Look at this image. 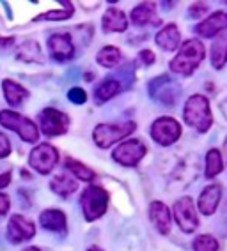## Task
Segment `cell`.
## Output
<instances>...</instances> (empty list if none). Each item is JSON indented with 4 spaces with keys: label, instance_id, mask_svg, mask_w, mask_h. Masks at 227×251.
<instances>
[{
    "label": "cell",
    "instance_id": "cell-1",
    "mask_svg": "<svg viewBox=\"0 0 227 251\" xmlns=\"http://www.w3.org/2000/svg\"><path fill=\"white\" fill-rule=\"evenodd\" d=\"M206 51L204 46L199 39H190L186 41L185 45L179 48L177 55L172 58L170 62V69L177 75H183V76H190L192 73L199 68V64L202 62Z\"/></svg>",
    "mask_w": 227,
    "mask_h": 251
},
{
    "label": "cell",
    "instance_id": "cell-2",
    "mask_svg": "<svg viewBox=\"0 0 227 251\" xmlns=\"http://www.w3.org/2000/svg\"><path fill=\"white\" fill-rule=\"evenodd\" d=\"M185 122L188 126H192L194 129H197L199 133H206L213 124V115H211V108H209V101L204 96L196 94L192 96L185 104Z\"/></svg>",
    "mask_w": 227,
    "mask_h": 251
},
{
    "label": "cell",
    "instance_id": "cell-3",
    "mask_svg": "<svg viewBox=\"0 0 227 251\" xmlns=\"http://www.w3.org/2000/svg\"><path fill=\"white\" fill-rule=\"evenodd\" d=\"M0 124L4 126V127H7V129L14 131L27 144H34L39 138L37 126L28 117H23L16 112H11V110H2L0 112Z\"/></svg>",
    "mask_w": 227,
    "mask_h": 251
},
{
    "label": "cell",
    "instance_id": "cell-4",
    "mask_svg": "<svg viewBox=\"0 0 227 251\" xmlns=\"http://www.w3.org/2000/svg\"><path fill=\"white\" fill-rule=\"evenodd\" d=\"M80 203H82V211L85 220L96 221L107 212L109 193L103 188H100V186H89V188L84 189L82 197H80Z\"/></svg>",
    "mask_w": 227,
    "mask_h": 251
},
{
    "label": "cell",
    "instance_id": "cell-5",
    "mask_svg": "<svg viewBox=\"0 0 227 251\" xmlns=\"http://www.w3.org/2000/svg\"><path fill=\"white\" fill-rule=\"evenodd\" d=\"M137 124L133 121H124L121 124H98L94 127L92 138L94 144L101 149H109L115 142H121L128 135H132L135 131Z\"/></svg>",
    "mask_w": 227,
    "mask_h": 251
},
{
    "label": "cell",
    "instance_id": "cell-6",
    "mask_svg": "<svg viewBox=\"0 0 227 251\" xmlns=\"http://www.w3.org/2000/svg\"><path fill=\"white\" fill-rule=\"evenodd\" d=\"M151 136L156 144L169 147V145L176 144L179 136H181V126L172 117H160L151 126Z\"/></svg>",
    "mask_w": 227,
    "mask_h": 251
},
{
    "label": "cell",
    "instance_id": "cell-7",
    "mask_svg": "<svg viewBox=\"0 0 227 251\" xmlns=\"http://www.w3.org/2000/svg\"><path fill=\"white\" fill-rule=\"evenodd\" d=\"M174 218H176L177 226L185 233L196 232L199 226V218H197L194 200L190 197H183L174 203Z\"/></svg>",
    "mask_w": 227,
    "mask_h": 251
},
{
    "label": "cell",
    "instance_id": "cell-8",
    "mask_svg": "<svg viewBox=\"0 0 227 251\" xmlns=\"http://www.w3.org/2000/svg\"><path fill=\"white\" fill-rule=\"evenodd\" d=\"M39 126L46 136H60L68 131L69 117L55 108H45L39 113Z\"/></svg>",
    "mask_w": 227,
    "mask_h": 251
},
{
    "label": "cell",
    "instance_id": "cell-9",
    "mask_svg": "<svg viewBox=\"0 0 227 251\" xmlns=\"http://www.w3.org/2000/svg\"><path fill=\"white\" fill-rule=\"evenodd\" d=\"M57 161H59V152L50 144H39L37 147H34L30 157H28V163H30L32 168L43 175L50 174Z\"/></svg>",
    "mask_w": 227,
    "mask_h": 251
},
{
    "label": "cell",
    "instance_id": "cell-10",
    "mask_svg": "<svg viewBox=\"0 0 227 251\" xmlns=\"http://www.w3.org/2000/svg\"><path fill=\"white\" fill-rule=\"evenodd\" d=\"M147 149L141 140H126L123 144H119L117 149H114L112 157L119 165L123 166H135L145 156Z\"/></svg>",
    "mask_w": 227,
    "mask_h": 251
},
{
    "label": "cell",
    "instance_id": "cell-11",
    "mask_svg": "<svg viewBox=\"0 0 227 251\" xmlns=\"http://www.w3.org/2000/svg\"><path fill=\"white\" fill-rule=\"evenodd\" d=\"M34 235H36V225L32 223V221H28L27 218L14 214L9 220V225H7V239L13 244L25 242L34 237Z\"/></svg>",
    "mask_w": 227,
    "mask_h": 251
},
{
    "label": "cell",
    "instance_id": "cell-12",
    "mask_svg": "<svg viewBox=\"0 0 227 251\" xmlns=\"http://www.w3.org/2000/svg\"><path fill=\"white\" fill-rule=\"evenodd\" d=\"M48 48H50V53L55 60L64 62V60H69L75 53V46H73V41L69 34H54V36L48 39Z\"/></svg>",
    "mask_w": 227,
    "mask_h": 251
},
{
    "label": "cell",
    "instance_id": "cell-13",
    "mask_svg": "<svg viewBox=\"0 0 227 251\" xmlns=\"http://www.w3.org/2000/svg\"><path fill=\"white\" fill-rule=\"evenodd\" d=\"M220 197H222V186L220 184H209L202 189V193L199 197V211L204 216L215 214L220 203Z\"/></svg>",
    "mask_w": 227,
    "mask_h": 251
},
{
    "label": "cell",
    "instance_id": "cell-14",
    "mask_svg": "<svg viewBox=\"0 0 227 251\" xmlns=\"http://www.w3.org/2000/svg\"><path fill=\"white\" fill-rule=\"evenodd\" d=\"M227 28V13H215L196 27V32L202 37H213Z\"/></svg>",
    "mask_w": 227,
    "mask_h": 251
},
{
    "label": "cell",
    "instance_id": "cell-15",
    "mask_svg": "<svg viewBox=\"0 0 227 251\" xmlns=\"http://www.w3.org/2000/svg\"><path fill=\"white\" fill-rule=\"evenodd\" d=\"M149 218L153 225L156 226L160 233L167 235L170 232V225H172V218H170V211L169 207L162 202H153L149 207Z\"/></svg>",
    "mask_w": 227,
    "mask_h": 251
},
{
    "label": "cell",
    "instance_id": "cell-16",
    "mask_svg": "<svg viewBox=\"0 0 227 251\" xmlns=\"http://www.w3.org/2000/svg\"><path fill=\"white\" fill-rule=\"evenodd\" d=\"M132 22L135 23V25H139V27H142V25H147V23H151V25H160V18L158 14H156V7L153 2H144V4L137 5L135 9L132 11Z\"/></svg>",
    "mask_w": 227,
    "mask_h": 251
},
{
    "label": "cell",
    "instance_id": "cell-17",
    "mask_svg": "<svg viewBox=\"0 0 227 251\" xmlns=\"http://www.w3.org/2000/svg\"><path fill=\"white\" fill-rule=\"evenodd\" d=\"M179 41H181V34H179V28H177L174 23H169L167 27H164L156 34V45H158L160 48L167 50V51L177 50Z\"/></svg>",
    "mask_w": 227,
    "mask_h": 251
},
{
    "label": "cell",
    "instance_id": "cell-18",
    "mask_svg": "<svg viewBox=\"0 0 227 251\" xmlns=\"http://www.w3.org/2000/svg\"><path fill=\"white\" fill-rule=\"evenodd\" d=\"M128 28L126 14L117 7H109L103 14V30L105 32H124Z\"/></svg>",
    "mask_w": 227,
    "mask_h": 251
},
{
    "label": "cell",
    "instance_id": "cell-19",
    "mask_svg": "<svg viewBox=\"0 0 227 251\" xmlns=\"http://www.w3.org/2000/svg\"><path fill=\"white\" fill-rule=\"evenodd\" d=\"M39 223L43 228L50 230V232H66V214L57 209H48V211L41 212Z\"/></svg>",
    "mask_w": 227,
    "mask_h": 251
},
{
    "label": "cell",
    "instance_id": "cell-20",
    "mask_svg": "<svg viewBox=\"0 0 227 251\" xmlns=\"http://www.w3.org/2000/svg\"><path fill=\"white\" fill-rule=\"evenodd\" d=\"M2 89H4L5 101H7L11 106H18V104H22L28 96L25 87H22L20 83H16V81L9 80V78L2 81Z\"/></svg>",
    "mask_w": 227,
    "mask_h": 251
},
{
    "label": "cell",
    "instance_id": "cell-21",
    "mask_svg": "<svg viewBox=\"0 0 227 251\" xmlns=\"http://www.w3.org/2000/svg\"><path fill=\"white\" fill-rule=\"evenodd\" d=\"M211 64L215 69H222L227 64V32H220L211 45Z\"/></svg>",
    "mask_w": 227,
    "mask_h": 251
},
{
    "label": "cell",
    "instance_id": "cell-22",
    "mask_svg": "<svg viewBox=\"0 0 227 251\" xmlns=\"http://www.w3.org/2000/svg\"><path fill=\"white\" fill-rule=\"evenodd\" d=\"M50 188L60 197H69L78 189V182L71 177H66V175H57L50 180Z\"/></svg>",
    "mask_w": 227,
    "mask_h": 251
},
{
    "label": "cell",
    "instance_id": "cell-23",
    "mask_svg": "<svg viewBox=\"0 0 227 251\" xmlns=\"http://www.w3.org/2000/svg\"><path fill=\"white\" fill-rule=\"evenodd\" d=\"M224 170V157L218 149H209L206 154V177L213 179L215 175H218Z\"/></svg>",
    "mask_w": 227,
    "mask_h": 251
},
{
    "label": "cell",
    "instance_id": "cell-24",
    "mask_svg": "<svg viewBox=\"0 0 227 251\" xmlns=\"http://www.w3.org/2000/svg\"><path fill=\"white\" fill-rule=\"evenodd\" d=\"M121 90V83L117 80H105L98 89H96V101L98 103H107L109 99H112L114 96Z\"/></svg>",
    "mask_w": 227,
    "mask_h": 251
},
{
    "label": "cell",
    "instance_id": "cell-25",
    "mask_svg": "<svg viewBox=\"0 0 227 251\" xmlns=\"http://www.w3.org/2000/svg\"><path fill=\"white\" fill-rule=\"evenodd\" d=\"M18 58H22L23 62H41L43 57H41V50H39V45H37L36 41H27V43H23L22 48L18 51Z\"/></svg>",
    "mask_w": 227,
    "mask_h": 251
},
{
    "label": "cell",
    "instance_id": "cell-26",
    "mask_svg": "<svg viewBox=\"0 0 227 251\" xmlns=\"http://www.w3.org/2000/svg\"><path fill=\"white\" fill-rule=\"evenodd\" d=\"M119 58H121V51L115 46H105L100 50V53L96 55L98 64L103 68H114L119 62Z\"/></svg>",
    "mask_w": 227,
    "mask_h": 251
},
{
    "label": "cell",
    "instance_id": "cell-27",
    "mask_svg": "<svg viewBox=\"0 0 227 251\" xmlns=\"http://www.w3.org/2000/svg\"><path fill=\"white\" fill-rule=\"evenodd\" d=\"M66 168L80 180H87V182H89V180L94 179V172H92L91 168H87L84 163L75 161L73 157H66Z\"/></svg>",
    "mask_w": 227,
    "mask_h": 251
},
{
    "label": "cell",
    "instance_id": "cell-28",
    "mask_svg": "<svg viewBox=\"0 0 227 251\" xmlns=\"http://www.w3.org/2000/svg\"><path fill=\"white\" fill-rule=\"evenodd\" d=\"M194 251H218V242L211 235H199L194 241Z\"/></svg>",
    "mask_w": 227,
    "mask_h": 251
},
{
    "label": "cell",
    "instance_id": "cell-29",
    "mask_svg": "<svg viewBox=\"0 0 227 251\" xmlns=\"http://www.w3.org/2000/svg\"><path fill=\"white\" fill-rule=\"evenodd\" d=\"M73 14V7L71 9H59V11H48V13H43L39 16H36V22H41V20H68Z\"/></svg>",
    "mask_w": 227,
    "mask_h": 251
},
{
    "label": "cell",
    "instance_id": "cell-30",
    "mask_svg": "<svg viewBox=\"0 0 227 251\" xmlns=\"http://www.w3.org/2000/svg\"><path fill=\"white\" fill-rule=\"evenodd\" d=\"M68 98H69V101H71V103H75V104H84L87 101L85 90L80 89V87H75V89L69 90Z\"/></svg>",
    "mask_w": 227,
    "mask_h": 251
},
{
    "label": "cell",
    "instance_id": "cell-31",
    "mask_svg": "<svg viewBox=\"0 0 227 251\" xmlns=\"http://www.w3.org/2000/svg\"><path fill=\"white\" fill-rule=\"evenodd\" d=\"M208 4H204V2H196V4L190 5V14L194 16V18H200L202 14L208 13Z\"/></svg>",
    "mask_w": 227,
    "mask_h": 251
},
{
    "label": "cell",
    "instance_id": "cell-32",
    "mask_svg": "<svg viewBox=\"0 0 227 251\" xmlns=\"http://www.w3.org/2000/svg\"><path fill=\"white\" fill-rule=\"evenodd\" d=\"M9 152H11L9 140H7V136H5L4 133H0V159L5 156H9Z\"/></svg>",
    "mask_w": 227,
    "mask_h": 251
},
{
    "label": "cell",
    "instance_id": "cell-33",
    "mask_svg": "<svg viewBox=\"0 0 227 251\" xmlns=\"http://www.w3.org/2000/svg\"><path fill=\"white\" fill-rule=\"evenodd\" d=\"M9 207H11L9 197H7L5 193H0V216L7 214V211H9Z\"/></svg>",
    "mask_w": 227,
    "mask_h": 251
},
{
    "label": "cell",
    "instance_id": "cell-34",
    "mask_svg": "<svg viewBox=\"0 0 227 251\" xmlns=\"http://www.w3.org/2000/svg\"><path fill=\"white\" fill-rule=\"evenodd\" d=\"M141 58L144 60L145 64H153L155 62V53L151 50H142L141 51Z\"/></svg>",
    "mask_w": 227,
    "mask_h": 251
},
{
    "label": "cell",
    "instance_id": "cell-35",
    "mask_svg": "<svg viewBox=\"0 0 227 251\" xmlns=\"http://www.w3.org/2000/svg\"><path fill=\"white\" fill-rule=\"evenodd\" d=\"M11 182V172H5V174H0V189L7 188Z\"/></svg>",
    "mask_w": 227,
    "mask_h": 251
},
{
    "label": "cell",
    "instance_id": "cell-36",
    "mask_svg": "<svg viewBox=\"0 0 227 251\" xmlns=\"http://www.w3.org/2000/svg\"><path fill=\"white\" fill-rule=\"evenodd\" d=\"M13 43V37H9V39H2L0 41V45H11Z\"/></svg>",
    "mask_w": 227,
    "mask_h": 251
},
{
    "label": "cell",
    "instance_id": "cell-37",
    "mask_svg": "<svg viewBox=\"0 0 227 251\" xmlns=\"http://www.w3.org/2000/svg\"><path fill=\"white\" fill-rule=\"evenodd\" d=\"M224 156H226V161H227V136H226V142H224Z\"/></svg>",
    "mask_w": 227,
    "mask_h": 251
},
{
    "label": "cell",
    "instance_id": "cell-38",
    "mask_svg": "<svg viewBox=\"0 0 227 251\" xmlns=\"http://www.w3.org/2000/svg\"><path fill=\"white\" fill-rule=\"evenodd\" d=\"M23 251H41L39 248H36V246H30V248H25Z\"/></svg>",
    "mask_w": 227,
    "mask_h": 251
},
{
    "label": "cell",
    "instance_id": "cell-39",
    "mask_svg": "<svg viewBox=\"0 0 227 251\" xmlns=\"http://www.w3.org/2000/svg\"><path fill=\"white\" fill-rule=\"evenodd\" d=\"M87 251H103V250H100V248H98V246H92V248H89V250H87Z\"/></svg>",
    "mask_w": 227,
    "mask_h": 251
}]
</instances>
